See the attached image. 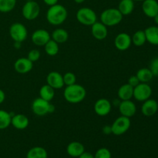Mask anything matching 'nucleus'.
<instances>
[{"label":"nucleus","instance_id":"1","mask_svg":"<svg viewBox=\"0 0 158 158\" xmlns=\"http://www.w3.org/2000/svg\"><path fill=\"white\" fill-rule=\"evenodd\" d=\"M68 12L66 8L60 4H56L49 6L46 12V19L52 26H60L66 20Z\"/></svg>","mask_w":158,"mask_h":158},{"label":"nucleus","instance_id":"2","mask_svg":"<svg viewBox=\"0 0 158 158\" xmlns=\"http://www.w3.org/2000/svg\"><path fill=\"white\" fill-rule=\"evenodd\" d=\"M86 96V89L82 85L74 84L66 86L63 91V97L70 103H79L83 101Z\"/></svg>","mask_w":158,"mask_h":158},{"label":"nucleus","instance_id":"3","mask_svg":"<svg viewBox=\"0 0 158 158\" xmlns=\"http://www.w3.org/2000/svg\"><path fill=\"white\" fill-rule=\"evenodd\" d=\"M123 15L118 9L110 8L105 9L100 14V22L106 26H114L121 23Z\"/></svg>","mask_w":158,"mask_h":158},{"label":"nucleus","instance_id":"4","mask_svg":"<svg viewBox=\"0 0 158 158\" xmlns=\"http://www.w3.org/2000/svg\"><path fill=\"white\" fill-rule=\"evenodd\" d=\"M32 110L35 115L38 117H43L48 114L53 113L55 111V106L51 104L49 101L39 97L32 102Z\"/></svg>","mask_w":158,"mask_h":158},{"label":"nucleus","instance_id":"5","mask_svg":"<svg viewBox=\"0 0 158 158\" xmlns=\"http://www.w3.org/2000/svg\"><path fill=\"white\" fill-rule=\"evenodd\" d=\"M77 21L83 26H91L97 21L96 12L92 9L88 7L80 8L76 14Z\"/></svg>","mask_w":158,"mask_h":158},{"label":"nucleus","instance_id":"6","mask_svg":"<svg viewBox=\"0 0 158 158\" xmlns=\"http://www.w3.org/2000/svg\"><path fill=\"white\" fill-rule=\"evenodd\" d=\"M131 125V119L129 117L120 116L116 119L110 126L111 132L116 136H120L124 134L130 129Z\"/></svg>","mask_w":158,"mask_h":158},{"label":"nucleus","instance_id":"7","mask_svg":"<svg viewBox=\"0 0 158 158\" xmlns=\"http://www.w3.org/2000/svg\"><path fill=\"white\" fill-rule=\"evenodd\" d=\"M9 35L14 42L23 43L27 39L28 31L23 23H14L9 28Z\"/></svg>","mask_w":158,"mask_h":158},{"label":"nucleus","instance_id":"8","mask_svg":"<svg viewBox=\"0 0 158 158\" xmlns=\"http://www.w3.org/2000/svg\"><path fill=\"white\" fill-rule=\"evenodd\" d=\"M40 13V6L36 2L28 1L23 6L22 14L26 20H34Z\"/></svg>","mask_w":158,"mask_h":158},{"label":"nucleus","instance_id":"9","mask_svg":"<svg viewBox=\"0 0 158 158\" xmlns=\"http://www.w3.org/2000/svg\"><path fill=\"white\" fill-rule=\"evenodd\" d=\"M152 89L146 83H140L134 88V97L138 101H145L151 97Z\"/></svg>","mask_w":158,"mask_h":158},{"label":"nucleus","instance_id":"10","mask_svg":"<svg viewBox=\"0 0 158 158\" xmlns=\"http://www.w3.org/2000/svg\"><path fill=\"white\" fill-rule=\"evenodd\" d=\"M32 43L37 46H44L48 41L51 40V35L47 30L40 29L35 30L31 36Z\"/></svg>","mask_w":158,"mask_h":158},{"label":"nucleus","instance_id":"11","mask_svg":"<svg viewBox=\"0 0 158 158\" xmlns=\"http://www.w3.org/2000/svg\"><path fill=\"white\" fill-rule=\"evenodd\" d=\"M94 111L96 114L100 117H105L110 113L112 109V104L107 99H99L94 103Z\"/></svg>","mask_w":158,"mask_h":158},{"label":"nucleus","instance_id":"12","mask_svg":"<svg viewBox=\"0 0 158 158\" xmlns=\"http://www.w3.org/2000/svg\"><path fill=\"white\" fill-rule=\"evenodd\" d=\"M132 40L131 36L126 32H120L114 40V45L120 51H126L131 47Z\"/></svg>","mask_w":158,"mask_h":158},{"label":"nucleus","instance_id":"13","mask_svg":"<svg viewBox=\"0 0 158 158\" xmlns=\"http://www.w3.org/2000/svg\"><path fill=\"white\" fill-rule=\"evenodd\" d=\"M118 106L121 116H124L129 118L134 117L137 112V106L135 103L131 100H121Z\"/></svg>","mask_w":158,"mask_h":158},{"label":"nucleus","instance_id":"14","mask_svg":"<svg viewBox=\"0 0 158 158\" xmlns=\"http://www.w3.org/2000/svg\"><path fill=\"white\" fill-rule=\"evenodd\" d=\"M33 67V63L26 57L19 58L14 63V69L18 73L26 74L30 72Z\"/></svg>","mask_w":158,"mask_h":158},{"label":"nucleus","instance_id":"15","mask_svg":"<svg viewBox=\"0 0 158 158\" xmlns=\"http://www.w3.org/2000/svg\"><path fill=\"white\" fill-rule=\"evenodd\" d=\"M46 82H47V84L54 89H61L65 85L63 75L56 71H52L48 74L46 77Z\"/></svg>","mask_w":158,"mask_h":158},{"label":"nucleus","instance_id":"16","mask_svg":"<svg viewBox=\"0 0 158 158\" xmlns=\"http://www.w3.org/2000/svg\"><path fill=\"white\" fill-rule=\"evenodd\" d=\"M91 33L93 36L97 40H103L106 38L108 35L107 26L101 22H96L91 26Z\"/></svg>","mask_w":158,"mask_h":158},{"label":"nucleus","instance_id":"17","mask_svg":"<svg viewBox=\"0 0 158 158\" xmlns=\"http://www.w3.org/2000/svg\"><path fill=\"white\" fill-rule=\"evenodd\" d=\"M142 9L145 15L150 18H154L158 14V2L157 0H144Z\"/></svg>","mask_w":158,"mask_h":158},{"label":"nucleus","instance_id":"18","mask_svg":"<svg viewBox=\"0 0 158 158\" xmlns=\"http://www.w3.org/2000/svg\"><path fill=\"white\" fill-rule=\"evenodd\" d=\"M141 106V112L146 117H152L158 110V103L155 100L148 99L143 101Z\"/></svg>","mask_w":158,"mask_h":158},{"label":"nucleus","instance_id":"19","mask_svg":"<svg viewBox=\"0 0 158 158\" xmlns=\"http://www.w3.org/2000/svg\"><path fill=\"white\" fill-rule=\"evenodd\" d=\"M11 124L17 130H25L29 125V120L24 114H15L12 116Z\"/></svg>","mask_w":158,"mask_h":158},{"label":"nucleus","instance_id":"20","mask_svg":"<svg viewBox=\"0 0 158 158\" xmlns=\"http://www.w3.org/2000/svg\"><path fill=\"white\" fill-rule=\"evenodd\" d=\"M85 151V148L83 143L78 141H73L68 144L66 152L70 157H79Z\"/></svg>","mask_w":158,"mask_h":158},{"label":"nucleus","instance_id":"21","mask_svg":"<svg viewBox=\"0 0 158 158\" xmlns=\"http://www.w3.org/2000/svg\"><path fill=\"white\" fill-rule=\"evenodd\" d=\"M117 95L120 100H131L134 97V87L128 83H125L119 88Z\"/></svg>","mask_w":158,"mask_h":158},{"label":"nucleus","instance_id":"22","mask_svg":"<svg viewBox=\"0 0 158 158\" xmlns=\"http://www.w3.org/2000/svg\"><path fill=\"white\" fill-rule=\"evenodd\" d=\"M51 39L59 44H63L66 43L69 39V33L64 29L58 28L52 32Z\"/></svg>","mask_w":158,"mask_h":158},{"label":"nucleus","instance_id":"23","mask_svg":"<svg viewBox=\"0 0 158 158\" xmlns=\"http://www.w3.org/2000/svg\"><path fill=\"white\" fill-rule=\"evenodd\" d=\"M147 41L154 46H158V26H150L144 30Z\"/></svg>","mask_w":158,"mask_h":158},{"label":"nucleus","instance_id":"24","mask_svg":"<svg viewBox=\"0 0 158 158\" xmlns=\"http://www.w3.org/2000/svg\"><path fill=\"white\" fill-rule=\"evenodd\" d=\"M134 9V1L133 0H121L119 3L118 10L123 15H130Z\"/></svg>","mask_w":158,"mask_h":158},{"label":"nucleus","instance_id":"25","mask_svg":"<svg viewBox=\"0 0 158 158\" xmlns=\"http://www.w3.org/2000/svg\"><path fill=\"white\" fill-rule=\"evenodd\" d=\"M48 153L42 147H34L28 151L26 158H47Z\"/></svg>","mask_w":158,"mask_h":158},{"label":"nucleus","instance_id":"26","mask_svg":"<svg viewBox=\"0 0 158 158\" xmlns=\"http://www.w3.org/2000/svg\"><path fill=\"white\" fill-rule=\"evenodd\" d=\"M55 97V89L49 85L46 84L42 86L40 89V97L46 101L50 102Z\"/></svg>","mask_w":158,"mask_h":158},{"label":"nucleus","instance_id":"27","mask_svg":"<svg viewBox=\"0 0 158 158\" xmlns=\"http://www.w3.org/2000/svg\"><path fill=\"white\" fill-rule=\"evenodd\" d=\"M44 49L46 53L48 56H55L58 54L59 51H60V47H59V43H57L56 42H55L54 40H52L51 39L49 41H48L47 43L45 44L44 46Z\"/></svg>","mask_w":158,"mask_h":158},{"label":"nucleus","instance_id":"28","mask_svg":"<svg viewBox=\"0 0 158 158\" xmlns=\"http://www.w3.org/2000/svg\"><path fill=\"white\" fill-rule=\"evenodd\" d=\"M136 76L137 77L138 80H140V83H146L151 81L153 79V77H154L152 72L148 68H142V69H140L137 71V75Z\"/></svg>","mask_w":158,"mask_h":158},{"label":"nucleus","instance_id":"29","mask_svg":"<svg viewBox=\"0 0 158 158\" xmlns=\"http://www.w3.org/2000/svg\"><path fill=\"white\" fill-rule=\"evenodd\" d=\"M12 115L4 110H0V130H5L11 125Z\"/></svg>","mask_w":158,"mask_h":158},{"label":"nucleus","instance_id":"30","mask_svg":"<svg viewBox=\"0 0 158 158\" xmlns=\"http://www.w3.org/2000/svg\"><path fill=\"white\" fill-rule=\"evenodd\" d=\"M131 40H132L133 44L135 45L136 46H143V45L147 42L144 31L138 30L136 32H134L133 36L131 37Z\"/></svg>","mask_w":158,"mask_h":158},{"label":"nucleus","instance_id":"31","mask_svg":"<svg viewBox=\"0 0 158 158\" xmlns=\"http://www.w3.org/2000/svg\"><path fill=\"white\" fill-rule=\"evenodd\" d=\"M16 0H0V12L7 13L14 9Z\"/></svg>","mask_w":158,"mask_h":158},{"label":"nucleus","instance_id":"32","mask_svg":"<svg viewBox=\"0 0 158 158\" xmlns=\"http://www.w3.org/2000/svg\"><path fill=\"white\" fill-rule=\"evenodd\" d=\"M63 82L66 86H70V85L76 83L77 81V77H76L75 74L71 72L66 73L63 76Z\"/></svg>","mask_w":158,"mask_h":158},{"label":"nucleus","instance_id":"33","mask_svg":"<svg viewBox=\"0 0 158 158\" xmlns=\"http://www.w3.org/2000/svg\"><path fill=\"white\" fill-rule=\"evenodd\" d=\"M94 158H111V153L107 148H100L96 152Z\"/></svg>","mask_w":158,"mask_h":158},{"label":"nucleus","instance_id":"34","mask_svg":"<svg viewBox=\"0 0 158 158\" xmlns=\"http://www.w3.org/2000/svg\"><path fill=\"white\" fill-rule=\"evenodd\" d=\"M40 56H41V53H40V51L38 49H32V50L29 51L28 52L27 58L29 59L30 61H32V63H35V62H37L40 58Z\"/></svg>","mask_w":158,"mask_h":158},{"label":"nucleus","instance_id":"35","mask_svg":"<svg viewBox=\"0 0 158 158\" xmlns=\"http://www.w3.org/2000/svg\"><path fill=\"white\" fill-rule=\"evenodd\" d=\"M150 69L152 72L154 77H158V57H156L151 61L150 65Z\"/></svg>","mask_w":158,"mask_h":158},{"label":"nucleus","instance_id":"36","mask_svg":"<svg viewBox=\"0 0 158 158\" xmlns=\"http://www.w3.org/2000/svg\"><path fill=\"white\" fill-rule=\"evenodd\" d=\"M140 83V80H138V78H137V76L135 75V76H131V77H130L129 80H128L127 83L134 88L135 86H137Z\"/></svg>","mask_w":158,"mask_h":158},{"label":"nucleus","instance_id":"37","mask_svg":"<svg viewBox=\"0 0 158 158\" xmlns=\"http://www.w3.org/2000/svg\"><path fill=\"white\" fill-rule=\"evenodd\" d=\"M78 158H94V155H93L91 153L84 151Z\"/></svg>","mask_w":158,"mask_h":158},{"label":"nucleus","instance_id":"38","mask_svg":"<svg viewBox=\"0 0 158 158\" xmlns=\"http://www.w3.org/2000/svg\"><path fill=\"white\" fill-rule=\"evenodd\" d=\"M43 2H44L45 4L47 5V6H54V5L57 4L58 0H43Z\"/></svg>","mask_w":158,"mask_h":158},{"label":"nucleus","instance_id":"39","mask_svg":"<svg viewBox=\"0 0 158 158\" xmlns=\"http://www.w3.org/2000/svg\"><path fill=\"white\" fill-rule=\"evenodd\" d=\"M5 100H6V94L2 89H0V104H2L5 101Z\"/></svg>","mask_w":158,"mask_h":158},{"label":"nucleus","instance_id":"40","mask_svg":"<svg viewBox=\"0 0 158 158\" xmlns=\"http://www.w3.org/2000/svg\"><path fill=\"white\" fill-rule=\"evenodd\" d=\"M103 133L106 134H109L110 133H112L111 132V127L110 126H105L104 127H103Z\"/></svg>","mask_w":158,"mask_h":158},{"label":"nucleus","instance_id":"41","mask_svg":"<svg viewBox=\"0 0 158 158\" xmlns=\"http://www.w3.org/2000/svg\"><path fill=\"white\" fill-rule=\"evenodd\" d=\"M22 46V43H19V42H14V47L15 49H20Z\"/></svg>","mask_w":158,"mask_h":158},{"label":"nucleus","instance_id":"42","mask_svg":"<svg viewBox=\"0 0 158 158\" xmlns=\"http://www.w3.org/2000/svg\"><path fill=\"white\" fill-rule=\"evenodd\" d=\"M154 22L156 23V24L158 25V14H157V15H156L154 17Z\"/></svg>","mask_w":158,"mask_h":158},{"label":"nucleus","instance_id":"43","mask_svg":"<svg viewBox=\"0 0 158 158\" xmlns=\"http://www.w3.org/2000/svg\"><path fill=\"white\" fill-rule=\"evenodd\" d=\"M85 0H74L76 3H78V4H80V3H83Z\"/></svg>","mask_w":158,"mask_h":158},{"label":"nucleus","instance_id":"44","mask_svg":"<svg viewBox=\"0 0 158 158\" xmlns=\"http://www.w3.org/2000/svg\"><path fill=\"white\" fill-rule=\"evenodd\" d=\"M133 1H136V2H143L144 0H133Z\"/></svg>","mask_w":158,"mask_h":158}]
</instances>
